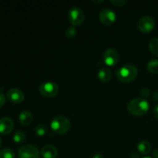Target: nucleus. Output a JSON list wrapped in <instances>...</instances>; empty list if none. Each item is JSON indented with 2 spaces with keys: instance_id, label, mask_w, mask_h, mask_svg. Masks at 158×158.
<instances>
[{
  "instance_id": "13",
  "label": "nucleus",
  "mask_w": 158,
  "mask_h": 158,
  "mask_svg": "<svg viewBox=\"0 0 158 158\" xmlns=\"http://www.w3.org/2000/svg\"><path fill=\"white\" fill-rule=\"evenodd\" d=\"M32 114L29 110H23L19 115V120L20 123L23 126H28L32 121Z\"/></svg>"
},
{
  "instance_id": "23",
  "label": "nucleus",
  "mask_w": 158,
  "mask_h": 158,
  "mask_svg": "<svg viewBox=\"0 0 158 158\" xmlns=\"http://www.w3.org/2000/svg\"><path fill=\"white\" fill-rule=\"evenodd\" d=\"M140 95H141L142 98L146 99L147 97H148L150 96V90L148 89V88H144L141 90L140 92Z\"/></svg>"
},
{
  "instance_id": "21",
  "label": "nucleus",
  "mask_w": 158,
  "mask_h": 158,
  "mask_svg": "<svg viewBox=\"0 0 158 158\" xmlns=\"http://www.w3.org/2000/svg\"><path fill=\"white\" fill-rule=\"evenodd\" d=\"M76 34H77V29H76L75 26H70V27H69L66 30V37H68L69 39L73 38L76 35Z\"/></svg>"
},
{
  "instance_id": "29",
  "label": "nucleus",
  "mask_w": 158,
  "mask_h": 158,
  "mask_svg": "<svg viewBox=\"0 0 158 158\" xmlns=\"http://www.w3.org/2000/svg\"><path fill=\"white\" fill-rule=\"evenodd\" d=\"M154 98L155 99V100H158V91H157V92L154 93Z\"/></svg>"
},
{
  "instance_id": "12",
  "label": "nucleus",
  "mask_w": 158,
  "mask_h": 158,
  "mask_svg": "<svg viewBox=\"0 0 158 158\" xmlns=\"http://www.w3.org/2000/svg\"><path fill=\"white\" fill-rule=\"evenodd\" d=\"M57 149L52 145H45L41 150V155L43 158H56L57 157Z\"/></svg>"
},
{
  "instance_id": "14",
  "label": "nucleus",
  "mask_w": 158,
  "mask_h": 158,
  "mask_svg": "<svg viewBox=\"0 0 158 158\" xmlns=\"http://www.w3.org/2000/svg\"><path fill=\"white\" fill-rule=\"evenodd\" d=\"M97 77L101 82L106 83V82L110 81L111 77H112V73H111L110 69L107 67L100 68V70L98 71V73H97Z\"/></svg>"
},
{
  "instance_id": "10",
  "label": "nucleus",
  "mask_w": 158,
  "mask_h": 158,
  "mask_svg": "<svg viewBox=\"0 0 158 158\" xmlns=\"http://www.w3.org/2000/svg\"><path fill=\"white\" fill-rule=\"evenodd\" d=\"M7 98L13 103H20L24 100L25 94L21 89L17 88H12L7 92Z\"/></svg>"
},
{
  "instance_id": "20",
  "label": "nucleus",
  "mask_w": 158,
  "mask_h": 158,
  "mask_svg": "<svg viewBox=\"0 0 158 158\" xmlns=\"http://www.w3.org/2000/svg\"><path fill=\"white\" fill-rule=\"evenodd\" d=\"M0 158H15V153L10 148H4L0 151Z\"/></svg>"
},
{
  "instance_id": "8",
  "label": "nucleus",
  "mask_w": 158,
  "mask_h": 158,
  "mask_svg": "<svg viewBox=\"0 0 158 158\" xmlns=\"http://www.w3.org/2000/svg\"><path fill=\"white\" fill-rule=\"evenodd\" d=\"M155 22L154 19L150 15H144L138 22V28L140 32L148 33L154 29Z\"/></svg>"
},
{
  "instance_id": "6",
  "label": "nucleus",
  "mask_w": 158,
  "mask_h": 158,
  "mask_svg": "<svg viewBox=\"0 0 158 158\" xmlns=\"http://www.w3.org/2000/svg\"><path fill=\"white\" fill-rule=\"evenodd\" d=\"M39 90L43 97L51 98V97H55L58 94L59 86L54 82L48 81L42 83L40 86Z\"/></svg>"
},
{
  "instance_id": "25",
  "label": "nucleus",
  "mask_w": 158,
  "mask_h": 158,
  "mask_svg": "<svg viewBox=\"0 0 158 158\" xmlns=\"http://www.w3.org/2000/svg\"><path fill=\"white\" fill-rule=\"evenodd\" d=\"M153 114L156 118L158 119V104H156L153 109Z\"/></svg>"
},
{
  "instance_id": "9",
  "label": "nucleus",
  "mask_w": 158,
  "mask_h": 158,
  "mask_svg": "<svg viewBox=\"0 0 158 158\" xmlns=\"http://www.w3.org/2000/svg\"><path fill=\"white\" fill-rule=\"evenodd\" d=\"M119 59H120V56H119L118 52L113 48L107 49L103 53V62L107 66H111L116 65L118 63Z\"/></svg>"
},
{
  "instance_id": "31",
  "label": "nucleus",
  "mask_w": 158,
  "mask_h": 158,
  "mask_svg": "<svg viewBox=\"0 0 158 158\" xmlns=\"http://www.w3.org/2000/svg\"><path fill=\"white\" fill-rule=\"evenodd\" d=\"M143 158H152V157H143Z\"/></svg>"
},
{
  "instance_id": "28",
  "label": "nucleus",
  "mask_w": 158,
  "mask_h": 158,
  "mask_svg": "<svg viewBox=\"0 0 158 158\" xmlns=\"http://www.w3.org/2000/svg\"><path fill=\"white\" fill-rule=\"evenodd\" d=\"M154 156L155 158H158V149H156L154 151Z\"/></svg>"
},
{
  "instance_id": "17",
  "label": "nucleus",
  "mask_w": 158,
  "mask_h": 158,
  "mask_svg": "<svg viewBox=\"0 0 158 158\" xmlns=\"http://www.w3.org/2000/svg\"><path fill=\"white\" fill-rule=\"evenodd\" d=\"M149 49L151 53L158 57V38H154L149 42Z\"/></svg>"
},
{
  "instance_id": "19",
  "label": "nucleus",
  "mask_w": 158,
  "mask_h": 158,
  "mask_svg": "<svg viewBox=\"0 0 158 158\" xmlns=\"http://www.w3.org/2000/svg\"><path fill=\"white\" fill-rule=\"evenodd\" d=\"M26 140V135L22 131H17L13 135V140L16 143H22Z\"/></svg>"
},
{
  "instance_id": "15",
  "label": "nucleus",
  "mask_w": 158,
  "mask_h": 158,
  "mask_svg": "<svg viewBox=\"0 0 158 158\" xmlns=\"http://www.w3.org/2000/svg\"><path fill=\"white\" fill-rule=\"evenodd\" d=\"M137 150H138L139 153L143 155L149 154V152L151 150V145L147 140H141L137 144Z\"/></svg>"
},
{
  "instance_id": "5",
  "label": "nucleus",
  "mask_w": 158,
  "mask_h": 158,
  "mask_svg": "<svg viewBox=\"0 0 158 158\" xmlns=\"http://www.w3.org/2000/svg\"><path fill=\"white\" fill-rule=\"evenodd\" d=\"M19 158H40V153L37 147L32 144H25L19 148Z\"/></svg>"
},
{
  "instance_id": "27",
  "label": "nucleus",
  "mask_w": 158,
  "mask_h": 158,
  "mask_svg": "<svg viewBox=\"0 0 158 158\" xmlns=\"http://www.w3.org/2000/svg\"><path fill=\"white\" fill-rule=\"evenodd\" d=\"M131 158H140V157L137 153H134V154H131Z\"/></svg>"
},
{
  "instance_id": "24",
  "label": "nucleus",
  "mask_w": 158,
  "mask_h": 158,
  "mask_svg": "<svg viewBox=\"0 0 158 158\" xmlns=\"http://www.w3.org/2000/svg\"><path fill=\"white\" fill-rule=\"evenodd\" d=\"M5 103H6V97L3 93L0 92V107H2L5 104Z\"/></svg>"
},
{
  "instance_id": "30",
  "label": "nucleus",
  "mask_w": 158,
  "mask_h": 158,
  "mask_svg": "<svg viewBox=\"0 0 158 158\" xmlns=\"http://www.w3.org/2000/svg\"><path fill=\"white\" fill-rule=\"evenodd\" d=\"M2 139H1V137H0V148H1V146H2Z\"/></svg>"
},
{
  "instance_id": "11",
  "label": "nucleus",
  "mask_w": 158,
  "mask_h": 158,
  "mask_svg": "<svg viewBox=\"0 0 158 158\" xmlns=\"http://www.w3.org/2000/svg\"><path fill=\"white\" fill-rule=\"evenodd\" d=\"M14 122L9 117H2L0 119V134L6 135L13 130Z\"/></svg>"
},
{
  "instance_id": "7",
  "label": "nucleus",
  "mask_w": 158,
  "mask_h": 158,
  "mask_svg": "<svg viewBox=\"0 0 158 158\" xmlns=\"http://www.w3.org/2000/svg\"><path fill=\"white\" fill-rule=\"evenodd\" d=\"M99 19L103 24L106 25V26H110L115 22L117 15L114 10L109 9V8H106V9H103L100 11L99 13Z\"/></svg>"
},
{
  "instance_id": "22",
  "label": "nucleus",
  "mask_w": 158,
  "mask_h": 158,
  "mask_svg": "<svg viewBox=\"0 0 158 158\" xmlns=\"http://www.w3.org/2000/svg\"><path fill=\"white\" fill-rule=\"evenodd\" d=\"M110 2L115 6L121 7L126 3V1L125 0H110Z\"/></svg>"
},
{
  "instance_id": "18",
  "label": "nucleus",
  "mask_w": 158,
  "mask_h": 158,
  "mask_svg": "<svg viewBox=\"0 0 158 158\" xmlns=\"http://www.w3.org/2000/svg\"><path fill=\"white\" fill-rule=\"evenodd\" d=\"M148 70L151 73H158V60H151L148 62L147 65Z\"/></svg>"
},
{
  "instance_id": "1",
  "label": "nucleus",
  "mask_w": 158,
  "mask_h": 158,
  "mask_svg": "<svg viewBox=\"0 0 158 158\" xmlns=\"http://www.w3.org/2000/svg\"><path fill=\"white\" fill-rule=\"evenodd\" d=\"M149 103L142 97L134 98L128 103L127 110L131 114L135 116H142L149 110Z\"/></svg>"
},
{
  "instance_id": "4",
  "label": "nucleus",
  "mask_w": 158,
  "mask_h": 158,
  "mask_svg": "<svg viewBox=\"0 0 158 158\" xmlns=\"http://www.w3.org/2000/svg\"><path fill=\"white\" fill-rule=\"evenodd\" d=\"M85 15L83 10L80 7L73 6L68 12V19L73 26H80L84 21Z\"/></svg>"
},
{
  "instance_id": "16",
  "label": "nucleus",
  "mask_w": 158,
  "mask_h": 158,
  "mask_svg": "<svg viewBox=\"0 0 158 158\" xmlns=\"http://www.w3.org/2000/svg\"><path fill=\"white\" fill-rule=\"evenodd\" d=\"M48 132H49L48 127L43 123H40L35 128V133L40 137H44L48 134Z\"/></svg>"
},
{
  "instance_id": "2",
  "label": "nucleus",
  "mask_w": 158,
  "mask_h": 158,
  "mask_svg": "<svg viewBox=\"0 0 158 158\" xmlns=\"http://www.w3.org/2000/svg\"><path fill=\"white\" fill-rule=\"evenodd\" d=\"M138 70L135 66L131 64L125 65L121 66L116 72L117 79L123 83H130L137 77Z\"/></svg>"
},
{
  "instance_id": "3",
  "label": "nucleus",
  "mask_w": 158,
  "mask_h": 158,
  "mask_svg": "<svg viewBox=\"0 0 158 158\" xmlns=\"http://www.w3.org/2000/svg\"><path fill=\"white\" fill-rule=\"evenodd\" d=\"M50 128L57 134H63L70 128V121L65 116H58L52 119L50 123Z\"/></svg>"
},
{
  "instance_id": "26",
  "label": "nucleus",
  "mask_w": 158,
  "mask_h": 158,
  "mask_svg": "<svg viewBox=\"0 0 158 158\" xmlns=\"http://www.w3.org/2000/svg\"><path fill=\"white\" fill-rule=\"evenodd\" d=\"M93 158H103V156L100 153H97L93 156Z\"/></svg>"
}]
</instances>
